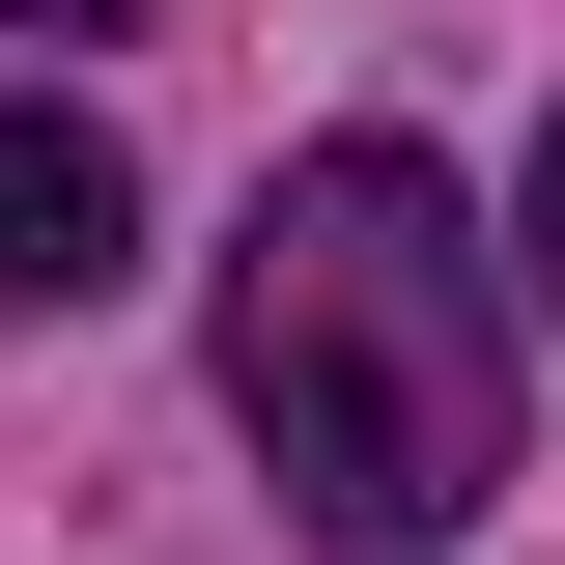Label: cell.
<instances>
[{
	"instance_id": "6da1fadb",
	"label": "cell",
	"mask_w": 565,
	"mask_h": 565,
	"mask_svg": "<svg viewBox=\"0 0 565 565\" xmlns=\"http://www.w3.org/2000/svg\"><path fill=\"white\" fill-rule=\"evenodd\" d=\"M226 424L340 565H424L509 481V255L424 141H311L226 226Z\"/></svg>"
},
{
	"instance_id": "7a4b0ae2",
	"label": "cell",
	"mask_w": 565,
	"mask_h": 565,
	"mask_svg": "<svg viewBox=\"0 0 565 565\" xmlns=\"http://www.w3.org/2000/svg\"><path fill=\"white\" fill-rule=\"evenodd\" d=\"M114 282H141V170L57 85H0V311H114Z\"/></svg>"
},
{
	"instance_id": "3957f363",
	"label": "cell",
	"mask_w": 565,
	"mask_h": 565,
	"mask_svg": "<svg viewBox=\"0 0 565 565\" xmlns=\"http://www.w3.org/2000/svg\"><path fill=\"white\" fill-rule=\"evenodd\" d=\"M0 29H57V57H114V29H170V0H0Z\"/></svg>"
},
{
	"instance_id": "277c9868",
	"label": "cell",
	"mask_w": 565,
	"mask_h": 565,
	"mask_svg": "<svg viewBox=\"0 0 565 565\" xmlns=\"http://www.w3.org/2000/svg\"><path fill=\"white\" fill-rule=\"evenodd\" d=\"M509 255H537V282H565V141H537V226H509Z\"/></svg>"
}]
</instances>
